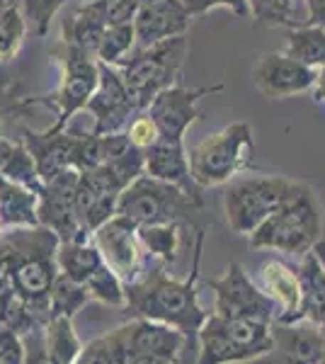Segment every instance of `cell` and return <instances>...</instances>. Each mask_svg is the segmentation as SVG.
Returning <instances> with one entry per match:
<instances>
[{
  "label": "cell",
  "mask_w": 325,
  "mask_h": 364,
  "mask_svg": "<svg viewBox=\"0 0 325 364\" xmlns=\"http://www.w3.org/2000/svg\"><path fill=\"white\" fill-rule=\"evenodd\" d=\"M202 245H204V231H197V248H194V262L192 274L187 279H173L163 269L144 272L132 284H124V309L134 318H149L173 326L182 331L190 343H197V336L202 331L204 321L209 314L199 304L197 291V277H199V260H202Z\"/></svg>",
  "instance_id": "obj_1"
},
{
  "label": "cell",
  "mask_w": 325,
  "mask_h": 364,
  "mask_svg": "<svg viewBox=\"0 0 325 364\" xmlns=\"http://www.w3.org/2000/svg\"><path fill=\"white\" fill-rule=\"evenodd\" d=\"M202 199L187 195L182 187L144 173L119 195L117 214L136 226L194 224V216L202 214Z\"/></svg>",
  "instance_id": "obj_2"
},
{
  "label": "cell",
  "mask_w": 325,
  "mask_h": 364,
  "mask_svg": "<svg viewBox=\"0 0 325 364\" xmlns=\"http://www.w3.org/2000/svg\"><path fill=\"white\" fill-rule=\"evenodd\" d=\"M304 182L282 178V175H245L230 180L223 195L228 228L238 236H250L267 216L292 199Z\"/></svg>",
  "instance_id": "obj_3"
},
{
  "label": "cell",
  "mask_w": 325,
  "mask_h": 364,
  "mask_svg": "<svg viewBox=\"0 0 325 364\" xmlns=\"http://www.w3.org/2000/svg\"><path fill=\"white\" fill-rule=\"evenodd\" d=\"M187 44H190L187 34H180L146 49L136 46L127 61L117 66L139 112H146L158 92L177 83V75L187 56Z\"/></svg>",
  "instance_id": "obj_4"
},
{
  "label": "cell",
  "mask_w": 325,
  "mask_h": 364,
  "mask_svg": "<svg viewBox=\"0 0 325 364\" xmlns=\"http://www.w3.org/2000/svg\"><path fill=\"white\" fill-rule=\"evenodd\" d=\"M321 240V214L309 185H304L284 207L250 233L252 248H267L289 252V255H306Z\"/></svg>",
  "instance_id": "obj_5"
},
{
  "label": "cell",
  "mask_w": 325,
  "mask_h": 364,
  "mask_svg": "<svg viewBox=\"0 0 325 364\" xmlns=\"http://www.w3.org/2000/svg\"><path fill=\"white\" fill-rule=\"evenodd\" d=\"M190 173L199 187H216L230 182L238 173L252 168V127L233 122L192 146Z\"/></svg>",
  "instance_id": "obj_6"
},
{
  "label": "cell",
  "mask_w": 325,
  "mask_h": 364,
  "mask_svg": "<svg viewBox=\"0 0 325 364\" xmlns=\"http://www.w3.org/2000/svg\"><path fill=\"white\" fill-rule=\"evenodd\" d=\"M54 54L58 56L63 66V78L56 92L44 97H22L20 109L32 107V105H46V107L56 109V122L49 129L51 132H63L70 119L85 109V105L90 102L92 92L97 90L100 83V68L97 58L85 54V51L75 49L66 42H58Z\"/></svg>",
  "instance_id": "obj_7"
},
{
  "label": "cell",
  "mask_w": 325,
  "mask_h": 364,
  "mask_svg": "<svg viewBox=\"0 0 325 364\" xmlns=\"http://www.w3.org/2000/svg\"><path fill=\"white\" fill-rule=\"evenodd\" d=\"M58 272L68 274L78 284L90 291L92 299L112 306H124V282L117 277V272L105 262L102 252L92 243V238H75L58 243L56 250Z\"/></svg>",
  "instance_id": "obj_8"
},
{
  "label": "cell",
  "mask_w": 325,
  "mask_h": 364,
  "mask_svg": "<svg viewBox=\"0 0 325 364\" xmlns=\"http://www.w3.org/2000/svg\"><path fill=\"white\" fill-rule=\"evenodd\" d=\"M214 291V314L221 318H247L260 323H275L277 306L262 289L247 277L240 262H230L223 277L206 282Z\"/></svg>",
  "instance_id": "obj_9"
},
{
  "label": "cell",
  "mask_w": 325,
  "mask_h": 364,
  "mask_svg": "<svg viewBox=\"0 0 325 364\" xmlns=\"http://www.w3.org/2000/svg\"><path fill=\"white\" fill-rule=\"evenodd\" d=\"M92 243L97 245L105 262L114 269L124 284H132L146 272V248L134 221L114 214L107 224H102L92 233Z\"/></svg>",
  "instance_id": "obj_10"
},
{
  "label": "cell",
  "mask_w": 325,
  "mask_h": 364,
  "mask_svg": "<svg viewBox=\"0 0 325 364\" xmlns=\"http://www.w3.org/2000/svg\"><path fill=\"white\" fill-rule=\"evenodd\" d=\"M100 68V83L97 90L92 92L90 102L85 105V109L95 117V124L90 132L97 136L105 134H122L127 132L129 122L139 114L132 95H129L127 85L122 80L119 68L110 66V63L97 61Z\"/></svg>",
  "instance_id": "obj_11"
},
{
  "label": "cell",
  "mask_w": 325,
  "mask_h": 364,
  "mask_svg": "<svg viewBox=\"0 0 325 364\" xmlns=\"http://www.w3.org/2000/svg\"><path fill=\"white\" fill-rule=\"evenodd\" d=\"M223 90V85L214 87H185V85H170L165 90L158 92L153 97V102L149 105L146 112L151 114V119L156 122L161 139L165 141H185V134L194 122L202 117V112L197 109V102L204 95Z\"/></svg>",
  "instance_id": "obj_12"
},
{
  "label": "cell",
  "mask_w": 325,
  "mask_h": 364,
  "mask_svg": "<svg viewBox=\"0 0 325 364\" xmlns=\"http://www.w3.org/2000/svg\"><path fill=\"white\" fill-rule=\"evenodd\" d=\"M78 178H80L78 170L70 168L66 173L56 175L54 180L44 182V190L39 192V204H37L39 226L56 233V238L61 243L85 238L80 236L78 214H75V187H78Z\"/></svg>",
  "instance_id": "obj_13"
},
{
  "label": "cell",
  "mask_w": 325,
  "mask_h": 364,
  "mask_svg": "<svg viewBox=\"0 0 325 364\" xmlns=\"http://www.w3.org/2000/svg\"><path fill=\"white\" fill-rule=\"evenodd\" d=\"M318 70L287 54H265L252 68L257 90L267 97H292L311 90Z\"/></svg>",
  "instance_id": "obj_14"
},
{
  "label": "cell",
  "mask_w": 325,
  "mask_h": 364,
  "mask_svg": "<svg viewBox=\"0 0 325 364\" xmlns=\"http://www.w3.org/2000/svg\"><path fill=\"white\" fill-rule=\"evenodd\" d=\"M122 336L132 362L136 357H168L173 362H180L185 348L192 345L182 331L149 318H134L122 326Z\"/></svg>",
  "instance_id": "obj_15"
},
{
  "label": "cell",
  "mask_w": 325,
  "mask_h": 364,
  "mask_svg": "<svg viewBox=\"0 0 325 364\" xmlns=\"http://www.w3.org/2000/svg\"><path fill=\"white\" fill-rule=\"evenodd\" d=\"M20 141L29 149L34 163H37L39 178L44 182L54 180L56 175L66 173L73 168V151H75V141L78 134L73 129H63V132H34L29 127L20 129Z\"/></svg>",
  "instance_id": "obj_16"
},
{
  "label": "cell",
  "mask_w": 325,
  "mask_h": 364,
  "mask_svg": "<svg viewBox=\"0 0 325 364\" xmlns=\"http://www.w3.org/2000/svg\"><path fill=\"white\" fill-rule=\"evenodd\" d=\"M192 17L185 10L182 0H156V3L141 5L139 13L134 17V32H136V46L161 44L165 39L187 34Z\"/></svg>",
  "instance_id": "obj_17"
},
{
  "label": "cell",
  "mask_w": 325,
  "mask_h": 364,
  "mask_svg": "<svg viewBox=\"0 0 325 364\" xmlns=\"http://www.w3.org/2000/svg\"><path fill=\"white\" fill-rule=\"evenodd\" d=\"M260 289L267 294L277 306L275 323L279 326H294L304 321V291H301L299 272L287 267L279 260H270L257 272Z\"/></svg>",
  "instance_id": "obj_18"
},
{
  "label": "cell",
  "mask_w": 325,
  "mask_h": 364,
  "mask_svg": "<svg viewBox=\"0 0 325 364\" xmlns=\"http://www.w3.org/2000/svg\"><path fill=\"white\" fill-rule=\"evenodd\" d=\"M144 173L156 180L182 187L187 195L202 199V187L192 180L190 173V158H187L185 151V141L158 139L151 149L144 151Z\"/></svg>",
  "instance_id": "obj_19"
},
{
  "label": "cell",
  "mask_w": 325,
  "mask_h": 364,
  "mask_svg": "<svg viewBox=\"0 0 325 364\" xmlns=\"http://www.w3.org/2000/svg\"><path fill=\"white\" fill-rule=\"evenodd\" d=\"M105 32H107V22H105V15H102V10H100L97 0H85V5H80V8L63 22L61 42L95 56Z\"/></svg>",
  "instance_id": "obj_20"
},
{
  "label": "cell",
  "mask_w": 325,
  "mask_h": 364,
  "mask_svg": "<svg viewBox=\"0 0 325 364\" xmlns=\"http://www.w3.org/2000/svg\"><path fill=\"white\" fill-rule=\"evenodd\" d=\"M247 360H252L250 352L240 348L233 338H228L216 316L209 314L197 336V362L194 364H235Z\"/></svg>",
  "instance_id": "obj_21"
},
{
  "label": "cell",
  "mask_w": 325,
  "mask_h": 364,
  "mask_svg": "<svg viewBox=\"0 0 325 364\" xmlns=\"http://www.w3.org/2000/svg\"><path fill=\"white\" fill-rule=\"evenodd\" d=\"M0 175L15 185L37 192V195L44 190V180L39 178L37 163L20 139L0 136Z\"/></svg>",
  "instance_id": "obj_22"
},
{
  "label": "cell",
  "mask_w": 325,
  "mask_h": 364,
  "mask_svg": "<svg viewBox=\"0 0 325 364\" xmlns=\"http://www.w3.org/2000/svg\"><path fill=\"white\" fill-rule=\"evenodd\" d=\"M301 291H304V321L325 326V262L313 248L304 255L299 267Z\"/></svg>",
  "instance_id": "obj_23"
},
{
  "label": "cell",
  "mask_w": 325,
  "mask_h": 364,
  "mask_svg": "<svg viewBox=\"0 0 325 364\" xmlns=\"http://www.w3.org/2000/svg\"><path fill=\"white\" fill-rule=\"evenodd\" d=\"M39 195L22 185L5 180L0 175V216H3L5 226L15 228H34L39 226L37 216Z\"/></svg>",
  "instance_id": "obj_24"
},
{
  "label": "cell",
  "mask_w": 325,
  "mask_h": 364,
  "mask_svg": "<svg viewBox=\"0 0 325 364\" xmlns=\"http://www.w3.org/2000/svg\"><path fill=\"white\" fill-rule=\"evenodd\" d=\"M289 343H287V362L289 364H318L325 350V333L323 326L306 321L304 326L294 323L287 326Z\"/></svg>",
  "instance_id": "obj_25"
},
{
  "label": "cell",
  "mask_w": 325,
  "mask_h": 364,
  "mask_svg": "<svg viewBox=\"0 0 325 364\" xmlns=\"http://www.w3.org/2000/svg\"><path fill=\"white\" fill-rule=\"evenodd\" d=\"M284 54L311 68H321L325 63V27H289Z\"/></svg>",
  "instance_id": "obj_26"
},
{
  "label": "cell",
  "mask_w": 325,
  "mask_h": 364,
  "mask_svg": "<svg viewBox=\"0 0 325 364\" xmlns=\"http://www.w3.org/2000/svg\"><path fill=\"white\" fill-rule=\"evenodd\" d=\"M44 343L61 364H73L82 350L80 340L75 336L73 318H66V316H56L44 323Z\"/></svg>",
  "instance_id": "obj_27"
},
{
  "label": "cell",
  "mask_w": 325,
  "mask_h": 364,
  "mask_svg": "<svg viewBox=\"0 0 325 364\" xmlns=\"http://www.w3.org/2000/svg\"><path fill=\"white\" fill-rule=\"evenodd\" d=\"M90 299L92 296L85 287L78 284L75 279H70L68 274L58 272L49 291V318H56V316L73 318Z\"/></svg>",
  "instance_id": "obj_28"
},
{
  "label": "cell",
  "mask_w": 325,
  "mask_h": 364,
  "mask_svg": "<svg viewBox=\"0 0 325 364\" xmlns=\"http://www.w3.org/2000/svg\"><path fill=\"white\" fill-rule=\"evenodd\" d=\"M139 238L149 255H156L163 262H175L180 250L182 224H156L139 226Z\"/></svg>",
  "instance_id": "obj_29"
},
{
  "label": "cell",
  "mask_w": 325,
  "mask_h": 364,
  "mask_svg": "<svg viewBox=\"0 0 325 364\" xmlns=\"http://www.w3.org/2000/svg\"><path fill=\"white\" fill-rule=\"evenodd\" d=\"M73 364H132L129 350L124 345L122 328L112 331L105 338L92 340L90 345H85Z\"/></svg>",
  "instance_id": "obj_30"
},
{
  "label": "cell",
  "mask_w": 325,
  "mask_h": 364,
  "mask_svg": "<svg viewBox=\"0 0 325 364\" xmlns=\"http://www.w3.org/2000/svg\"><path fill=\"white\" fill-rule=\"evenodd\" d=\"M136 49V32H134V22L132 25H117L107 27L102 42H100L95 58L110 66H122V61H127L129 54Z\"/></svg>",
  "instance_id": "obj_31"
},
{
  "label": "cell",
  "mask_w": 325,
  "mask_h": 364,
  "mask_svg": "<svg viewBox=\"0 0 325 364\" xmlns=\"http://www.w3.org/2000/svg\"><path fill=\"white\" fill-rule=\"evenodd\" d=\"M27 32V20L20 3L0 10V61H10L20 51Z\"/></svg>",
  "instance_id": "obj_32"
},
{
  "label": "cell",
  "mask_w": 325,
  "mask_h": 364,
  "mask_svg": "<svg viewBox=\"0 0 325 364\" xmlns=\"http://www.w3.org/2000/svg\"><path fill=\"white\" fill-rule=\"evenodd\" d=\"M66 5V0H20V8L25 20L32 25L37 37H46L54 22V15Z\"/></svg>",
  "instance_id": "obj_33"
},
{
  "label": "cell",
  "mask_w": 325,
  "mask_h": 364,
  "mask_svg": "<svg viewBox=\"0 0 325 364\" xmlns=\"http://www.w3.org/2000/svg\"><path fill=\"white\" fill-rule=\"evenodd\" d=\"M250 15L255 17L257 25L267 27H299V22L294 20V8L279 3V0H247Z\"/></svg>",
  "instance_id": "obj_34"
},
{
  "label": "cell",
  "mask_w": 325,
  "mask_h": 364,
  "mask_svg": "<svg viewBox=\"0 0 325 364\" xmlns=\"http://www.w3.org/2000/svg\"><path fill=\"white\" fill-rule=\"evenodd\" d=\"M127 136L136 146V149L146 151V149H151V146L156 144L158 139H161V132H158L156 122L151 119L149 112H139L132 122H129Z\"/></svg>",
  "instance_id": "obj_35"
},
{
  "label": "cell",
  "mask_w": 325,
  "mask_h": 364,
  "mask_svg": "<svg viewBox=\"0 0 325 364\" xmlns=\"http://www.w3.org/2000/svg\"><path fill=\"white\" fill-rule=\"evenodd\" d=\"M97 5H100V10H102L107 27L132 25L136 13H139V8H141L136 0H97Z\"/></svg>",
  "instance_id": "obj_36"
},
{
  "label": "cell",
  "mask_w": 325,
  "mask_h": 364,
  "mask_svg": "<svg viewBox=\"0 0 325 364\" xmlns=\"http://www.w3.org/2000/svg\"><path fill=\"white\" fill-rule=\"evenodd\" d=\"M185 10L190 13V17H199L214 8H228L233 10L238 17H247L250 15V8H247V0H182Z\"/></svg>",
  "instance_id": "obj_37"
},
{
  "label": "cell",
  "mask_w": 325,
  "mask_h": 364,
  "mask_svg": "<svg viewBox=\"0 0 325 364\" xmlns=\"http://www.w3.org/2000/svg\"><path fill=\"white\" fill-rule=\"evenodd\" d=\"M22 360H25V340L20 333L0 323V364H22Z\"/></svg>",
  "instance_id": "obj_38"
},
{
  "label": "cell",
  "mask_w": 325,
  "mask_h": 364,
  "mask_svg": "<svg viewBox=\"0 0 325 364\" xmlns=\"http://www.w3.org/2000/svg\"><path fill=\"white\" fill-rule=\"evenodd\" d=\"M22 340H25V360H22V364H61L46 348L44 333L37 336V331H32L22 336Z\"/></svg>",
  "instance_id": "obj_39"
},
{
  "label": "cell",
  "mask_w": 325,
  "mask_h": 364,
  "mask_svg": "<svg viewBox=\"0 0 325 364\" xmlns=\"http://www.w3.org/2000/svg\"><path fill=\"white\" fill-rule=\"evenodd\" d=\"M20 102L17 97V85H3L0 87V124L10 112H20Z\"/></svg>",
  "instance_id": "obj_40"
},
{
  "label": "cell",
  "mask_w": 325,
  "mask_h": 364,
  "mask_svg": "<svg viewBox=\"0 0 325 364\" xmlns=\"http://www.w3.org/2000/svg\"><path fill=\"white\" fill-rule=\"evenodd\" d=\"M306 5H309V17L301 25L325 27V0H306Z\"/></svg>",
  "instance_id": "obj_41"
},
{
  "label": "cell",
  "mask_w": 325,
  "mask_h": 364,
  "mask_svg": "<svg viewBox=\"0 0 325 364\" xmlns=\"http://www.w3.org/2000/svg\"><path fill=\"white\" fill-rule=\"evenodd\" d=\"M311 95H313V102L318 105H325V63L318 68V75H316V83L311 87Z\"/></svg>",
  "instance_id": "obj_42"
},
{
  "label": "cell",
  "mask_w": 325,
  "mask_h": 364,
  "mask_svg": "<svg viewBox=\"0 0 325 364\" xmlns=\"http://www.w3.org/2000/svg\"><path fill=\"white\" fill-rule=\"evenodd\" d=\"M132 364H177L168 357H136Z\"/></svg>",
  "instance_id": "obj_43"
},
{
  "label": "cell",
  "mask_w": 325,
  "mask_h": 364,
  "mask_svg": "<svg viewBox=\"0 0 325 364\" xmlns=\"http://www.w3.org/2000/svg\"><path fill=\"white\" fill-rule=\"evenodd\" d=\"M316 252L321 255V260L325 262V240H318V245H316Z\"/></svg>",
  "instance_id": "obj_44"
},
{
  "label": "cell",
  "mask_w": 325,
  "mask_h": 364,
  "mask_svg": "<svg viewBox=\"0 0 325 364\" xmlns=\"http://www.w3.org/2000/svg\"><path fill=\"white\" fill-rule=\"evenodd\" d=\"M20 0H0V10L3 8H10V5H17Z\"/></svg>",
  "instance_id": "obj_45"
},
{
  "label": "cell",
  "mask_w": 325,
  "mask_h": 364,
  "mask_svg": "<svg viewBox=\"0 0 325 364\" xmlns=\"http://www.w3.org/2000/svg\"><path fill=\"white\" fill-rule=\"evenodd\" d=\"M3 231H5V221H3V216H0V238H3Z\"/></svg>",
  "instance_id": "obj_46"
},
{
  "label": "cell",
  "mask_w": 325,
  "mask_h": 364,
  "mask_svg": "<svg viewBox=\"0 0 325 364\" xmlns=\"http://www.w3.org/2000/svg\"><path fill=\"white\" fill-rule=\"evenodd\" d=\"M323 333H325V326H323ZM318 364H325V350H323V357H321V362Z\"/></svg>",
  "instance_id": "obj_47"
},
{
  "label": "cell",
  "mask_w": 325,
  "mask_h": 364,
  "mask_svg": "<svg viewBox=\"0 0 325 364\" xmlns=\"http://www.w3.org/2000/svg\"><path fill=\"white\" fill-rule=\"evenodd\" d=\"M279 3H284V5H289V8H292V0H279Z\"/></svg>",
  "instance_id": "obj_48"
}]
</instances>
